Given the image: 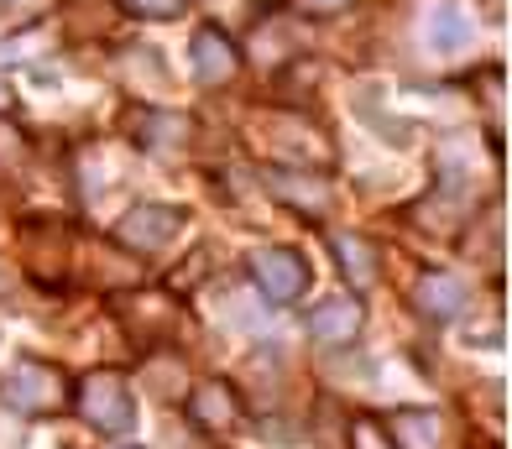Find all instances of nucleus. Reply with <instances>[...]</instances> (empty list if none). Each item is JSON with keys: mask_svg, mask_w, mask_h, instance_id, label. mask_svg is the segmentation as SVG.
<instances>
[{"mask_svg": "<svg viewBox=\"0 0 512 449\" xmlns=\"http://www.w3.org/2000/svg\"><path fill=\"white\" fill-rule=\"evenodd\" d=\"M115 449H136V444H115Z\"/></svg>", "mask_w": 512, "mask_h": 449, "instance_id": "23", "label": "nucleus"}, {"mask_svg": "<svg viewBox=\"0 0 512 449\" xmlns=\"http://www.w3.org/2000/svg\"><path fill=\"white\" fill-rule=\"evenodd\" d=\"M241 47H236V37L230 32H220V27H199L194 37H189V68H194V79L204 84V89H220V84H230L241 74Z\"/></svg>", "mask_w": 512, "mask_h": 449, "instance_id": "11", "label": "nucleus"}, {"mask_svg": "<svg viewBox=\"0 0 512 449\" xmlns=\"http://www.w3.org/2000/svg\"><path fill=\"white\" fill-rule=\"evenodd\" d=\"M6 288H11V267H6V262H0V293H6Z\"/></svg>", "mask_w": 512, "mask_h": 449, "instance_id": "22", "label": "nucleus"}, {"mask_svg": "<svg viewBox=\"0 0 512 449\" xmlns=\"http://www.w3.org/2000/svg\"><path fill=\"white\" fill-rule=\"evenodd\" d=\"M115 11L131 21H178L189 11V0H115Z\"/></svg>", "mask_w": 512, "mask_h": 449, "instance_id": "17", "label": "nucleus"}, {"mask_svg": "<svg viewBox=\"0 0 512 449\" xmlns=\"http://www.w3.org/2000/svg\"><path fill=\"white\" fill-rule=\"evenodd\" d=\"M11 110H16V89L0 79V115H11Z\"/></svg>", "mask_w": 512, "mask_h": 449, "instance_id": "21", "label": "nucleus"}, {"mask_svg": "<svg viewBox=\"0 0 512 449\" xmlns=\"http://www.w3.org/2000/svg\"><path fill=\"white\" fill-rule=\"evenodd\" d=\"M356 0H288V11L298 16V21H335V16H345Z\"/></svg>", "mask_w": 512, "mask_h": 449, "instance_id": "18", "label": "nucleus"}, {"mask_svg": "<svg viewBox=\"0 0 512 449\" xmlns=\"http://www.w3.org/2000/svg\"><path fill=\"white\" fill-rule=\"evenodd\" d=\"M413 309L434 324H450L471 309V282L455 277V272H424L413 288Z\"/></svg>", "mask_w": 512, "mask_h": 449, "instance_id": "13", "label": "nucleus"}, {"mask_svg": "<svg viewBox=\"0 0 512 449\" xmlns=\"http://www.w3.org/2000/svg\"><path fill=\"white\" fill-rule=\"evenodd\" d=\"M361 324H366V309H361V298H356V293L324 298V303H314L309 319H304L309 340H314V345H324V350L356 345V340H361Z\"/></svg>", "mask_w": 512, "mask_h": 449, "instance_id": "12", "label": "nucleus"}, {"mask_svg": "<svg viewBox=\"0 0 512 449\" xmlns=\"http://www.w3.org/2000/svg\"><path fill=\"white\" fill-rule=\"evenodd\" d=\"M183 418H189L199 434H236L246 423V397L230 387L225 376H204V382H194L189 403H183Z\"/></svg>", "mask_w": 512, "mask_h": 449, "instance_id": "9", "label": "nucleus"}, {"mask_svg": "<svg viewBox=\"0 0 512 449\" xmlns=\"http://www.w3.org/2000/svg\"><path fill=\"white\" fill-rule=\"evenodd\" d=\"M42 53V37H11L0 42V58H37Z\"/></svg>", "mask_w": 512, "mask_h": 449, "instance_id": "20", "label": "nucleus"}, {"mask_svg": "<svg viewBox=\"0 0 512 449\" xmlns=\"http://www.w3.org/2000/svg\"><path fill=\"white\" fill-rule=\"evenodd\" d=\"M74 408L95 434H131L136 429V392L121 371L110 366H95L84 376V382H74Z\"/></svg>", "mask_w": 512, "mask_h": 449, "instance_id": "5", "label": "nucleus"}, {"mask_svg": "<svg viewBox=\"0 0 512 449\" xmlns=\"http://www.w3.org/2000/svg\"><path fill=\"white\" fill-rule=\"evenodd\" d=\"M392 449H445V418L434 408H398L382 418Z\"/></svg>", "mask_w": 512, "mask_h": 449, "instance_id": "15", "label": "nucleus"}, {"mask_svg": "<svg viewBox=\"0 0 512 449\" xmlns=\"http://www.w3.org/2000/svg\"><path fill=\"white\" fill-rule=\"evenodd\" d=\"M189 115H178V110H142V121L131 126V141L142 147L147 157H178L183 147H189Z\"/></svg>", "mask_w": 512, "mask_h": 449, "instance_id": "14", "label": "nucleus"}, {"mask_svg": "<svg viewBox=\"0 0 512 449\" xmlns=\"http://www.w3.org/2000/svg\"><path fill=\"white\" fill-rule=\"evenodd\" d=\"M74 403V382L68 371L42 361V356H16V366L0 371V413H16V418H53L68 413Z\"/></svg>", "mask_w": 512, "mask_h": 449, "instance_id": "3", "label": "nucleus"}, {"mask_svg": "<svg viewBox=\"0 0 512 449\" xmlns=\"http://www.w3.org/2000/svg\"><path fill=\"white\" fill-rule=\"evenodd\" d=\"M351 449H392V439H387V429H382V418H371V413L351 418Z\"/></svg>", "mask_w": 512, "mask_h": 449, "instance_id": "19", "label": "nucleus"}, {"mask_svg": "<svg viewBox=\"0 0 512 449\" xmlns=\"http://www.w3.org/2000/svg\"><path fill=\"white\" fill-rule=\"evenodd\" d=\"M189 230V209H178V204H157V199H142V204H131L121 220H115L110 230V241L121 246L126 256H162L178 235Z\"/></svg>", "mask_w": 512, "mask_h": 449, "instance_id": "6", "label": "nucleus"}, {"mask_svg": "<svg viewBox=\"0 0 512 449\" xmlns=\"http://www.w3.org/2000/svg\"><path fill=\"white\" fill-rule=\"evenodd\" d=\"M262 183H267V194L277 204H288L293 215H304V220H324L335 209V183L330 173H309V168H262Z\"/></svg>", "mask_w": 512, "mask_h": 449, "instance_id": "8", "label": "nucleus"}, {"mask_svg": "<svg viewBox=\"0 0 512 449\" xmlns=\"http://www.w3.org/2000/svg\"><path fill=\"white\" fill-rule=\"evenodd\" d=\"M246 277H251V288H256V298H262V303L288 309V303H298V298L309 293L314 267H309V256L293 251V246H256L246 256Z\"/></svg>", "mask_w": 512, "mask_h": 449, "instance_id": "7", "label": "nucleus"}, {"mask_svg": "<svg viewBox=\"0 0 512 449\" xmlns=\"http://www.w3.org/2000/svg\"><path fill=\"white\" fill-rule=\"evenodd\" d=\"M330 251H335V267L340 277L351 282V293H366V288H377V246L366 241V235H330Z\"/></svg>", "mask_w": 512, "mask_h": 449, "instance_id": "16", "label": "nucleus"}, {"mask_svg": "<svg viewBox=\"0 0 512 449\" xmlns=\"http://www.w3.org/2000/svg\"><path fill=\"white\" fill-rule=\"evenodd\" d=\"M21 235V277L37 288H63L74 272V230L58 225L53 215H27L16 225Z\"/></svg>", "mask_w": 512, "mask_h": 449, "instance_id": "4", "label": "nucleus"}, {"mask_svg": "<svg viewBox=\"0 0 512 449\" xmlns=\"http://www.w3.org/2000/svg\"><path fill=\"white\" fill-rule=\"evenodd\" d=\"M476 11L465 6V0H434V6L424 11V47L434 58H465L476 47Z\"/></svg>", "mask_w": 512, "mask_h": 449, "instance_id": "10", "label": "nucleus"}, {"mask_svg": "<svg viewBox=\"0 0 512 449\" xmlns=\"http://www.w3.org/2000/svg\"><path fill=\"white\" fill-rule=\"evenodd\" d=\"M246 141L267 168H309V173L335 168V141L304 110H251Z\"/></svg>", "mask_w": 512, "mask_h": 449, "instance_id": "1", "label": "nucleus"}, {"mask_svg": "<svg viewBox=\"0 0 512 449\" xmlns=\"http://www.w3.org/2000/svg\"><path fill=\"white\" fill-rule=\"evenodd\" d=\"M105 309L131 335V345H142V350L178 345V329H183L178 288H147V282H131V288H115L110 293Z\"/></svg>", "mask_w": 512, "mask_h": 449, "instance_id": "2", "label": "nucleus"}]
</instances>
